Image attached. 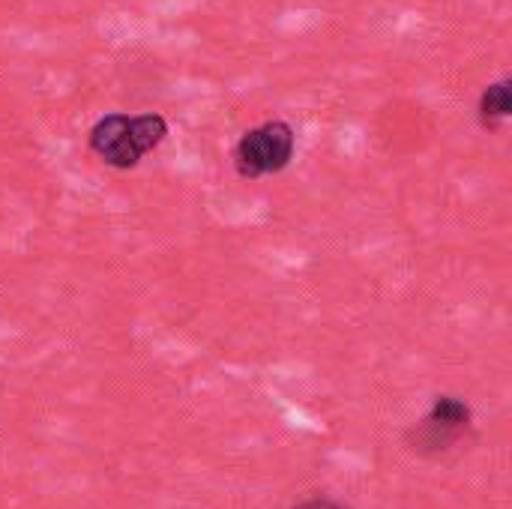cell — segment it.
Masks as SVG:
<instances>
[{"label":"cell","instance_id":"6da1fadb","mask_svg":"<svg viewBox=\"0 0 512 509\" xmlns=\"http://www.w3.org/2000/svg\"><path fill=\"white\" fill-rule=\"evenodd\" d=\"M168 135V120L162 114H105L93 123L87 144L99 162L111 168H135L147 153H153Z\"/></svg>","mask_w":512,"mask_h":509},{"label":"cell","instance_id":"5b68a950","mask_svg":"<svg viewBox=\"0 0 512 509\" xmlns=\"http://www.w3.org/2000/svg\"><path fill=\"white\" fill-rule=\"evenodd\" d=\"M291 509H351L345 501L339 498H330V495H312V498H303L300 504H294Z\"/></svg>","mask_w":512,"mask_h":509},{"label":"cell","instance_id":"277c9868","mask_svg":"<svg viewBox=\"0 0 512 509\" xmlns=\"http://www.w3.org/2000/svg\"><path fill=\"white\" fill-rule=\"evenodd\" d=\"M480 120L486 129H498L512 114V96H510V78H501L495 84H489L477 102Z\"/></svg>","mask_w":512,"mask_h":509},{"label":"cell","instance_id":"7a4b0ae2","mask_svg":"<svg viewBox=\"0 0 512 509\" xmlns=\"http://www.w3.org/2000/svg\"><path fill=\"white\" fill-rule=\"evenodd\" d=\"M474 429V411L462 396L441 393L429 411L405 432V447L420 459H441L453 453Z\"/></svg>","mask_w":512,"mask_h":509},{"label":"cell","instance_id":"3957f363","mask_svg":"<svg viewBox=\"0 0 512 509\" xmlns=\"http://www.w3.org/2000/svg\"><path fill=\"white\" fill-rule=\"evenodd\" d=\"M297 150V132L285 120H267L240 135L234 144V171L243 180H258L279 174L291 165Z\"/></svg>","mask_w":512,"mask_h":509}]
</instances>
